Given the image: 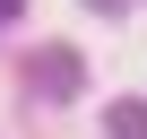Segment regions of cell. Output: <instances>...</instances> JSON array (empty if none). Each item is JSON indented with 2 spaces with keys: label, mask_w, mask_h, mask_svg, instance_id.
<instances>
[{
  "label": "cell",
  "mask_w": 147,
  "mask_h": 139,
  "mask_svg": "<svg viewBox=\"0 0 147 139\" xmlns=\"http://www.w3.org/2000/svg\"><path fill=\"white\" fill-rule=\"evenodd\" d=\"M35 96H52V104L78 96V52H69V44H43L35 52Z\"/></svg>",
  "instance_id": "cell-1"
},
{
  "label": "cell",
  "mask_w": 147,
  "mask_h": 139,
  "mask_svg": "<svg viewBox=\"0 0 147 139\" xmlns=\"http://www.w3.org/2000/svg\"><path fill=\"white\" fill-rule=\"evenodd\" d=\"M104 130L113 139H147V96H113L104 104Z\"/></svg>",
  "instance_id": "cell-2"
},
{
  "label": "cell",
  "mask_w": 147,
  "mask_h": 139,
  "mask_svg": "<svg viewBox=\"0 0 147 139\" xmlns=\"http://www.w3.org/2000/svg\"><path fill=\"white\" fill-rule=\"evenodd\" d=\"M9 9H26V0H0V18H9Z\"/></svg>",
  "instance_id": "cell-3"
},
{
  "label": "cell",
  "mask_w": 147,
  "mask_h": 139,
  "mask_svg": "<svg viewBox=\"0 0 147 139\" xmlns=\"http://www.w3.org/2000/svg\"><path fill=\"white\" fill-rule=\"evenodd\" d=\"M87 9H121V0H87Z\"/></svg>",
  "instance_id": "cell-4"
}]
</instances>
